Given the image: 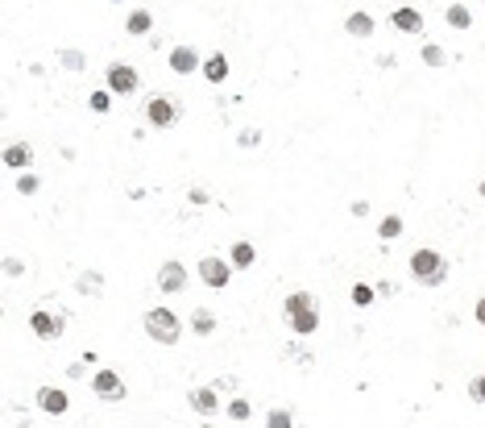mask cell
<instances>
[{
	"mask_svg": "<svg viewBox=\"0 0 485 428\" xmlns=\"http://www.w3.org/2000/svg\"><path fill=\"white\" fill-rule=\"evenodd\" d=\"M481 195H485V179H481Z\"/></svg>",
	"mask_w": 485,
	"mask_h": 428,
	"instance_id": "836d02e7",
	"label": "cell"
},
{
	"mask_svg": "<svg viewBox=\"0 0 485 428\" xmlns=\"http://www.w3.org/2000/svg\"><path fill=\"white\" fill-rule=\"evenodd\" d=\"M378 238H382V241H394V238H402V216H386V221L378 225Z\"/></svg>",
	"mask_w": 485,
	"mask_h": 428,
	"instance_id": "603a6c76",
	"label": "cell"
},
{
	"mask_svg": "<svg viewBox=\"0 0 485 428\" xmlns=\"http://www.w3.org/2000/svg\"><path fill=\"white\" fill-rule=\"evenodd\" d=\"M265 428H295V416H291L286 408H274V412L265 416Z\"/></svg>",
	"mask_w": 485,
	"mask_h": 428,
	"instance_id": "484cf974",
	"label": "cell"
},
{
	"mask_svg": "<svg viewBox=\"0 0 485 428\" xmlns=\"http://www.w3.org/2000/svg\"><path fill=\"white\" fill-rule=\"evenodd\" d=\"M419 58H423L427 67H444V63H448V54H444V46H436V42H427V46L419 50Z\"/></svg>",
	"mask_w": 485,
	"mask_h": 428,
	"instance_id": "cb8c5ba5",
	"label": "cell"
},
{
	"mask_svg": "<svg viewBox=\"0 0 485 428\" xmlns=\"http://www.w3.org/2000/svg\"><path fill=\"white\" fill-rule=\"evenodd\" d=\"M88 387H91V395H95V399H108V403H121V399H125V379H121L117 370H108V366H104V370H95Z\"/></svg>",
	"mask_w": 485,
	"mask_h": 428,
	"instance_id": "8992f818",
	"label": "cell"
},
{
	"mask_svg": "<svg viewBox=\"0 0 485 428\" xmlns=\"http://www.w3.org/2000/svg\"><path fill=\"white\" fill-rule=\"evenodd\" d=\"M345 30H349L353 38H373V30H378V25H373V17H369V13H361V8H357V13L345 17Z\"/></svg>",
	"mask_w": 485,
	"mask_h": 428,
	"instance_id": "2e32d148",
	"label": "cell"
},
{
	"mask_svg": "<svg viewBox=\"0 0 485 428\" xmlns=\"http://www.w3.org/2000/svg\"><path fill=\"white\" fill-rule=\"evenodd\" d=\"M125 30H129V34H137V38H141V34H150V30H154V13L133 8L129 17H125Z\"/></svg>",
	"mask_w": 485,
	"mask_h": 428,
	"instance_id": "ac0fdd59",
	"label": "cell"
},
{
	"mask_svg": "<svg viewBox=\"0 0 485 428\" xmlns=\"http://www.w3.org/2000/svg\"><path fill=\"white\" fill-rule=\"evenodd\" d=\"M232 271H237V266H232L228 258H220V254H208V258H199V279H204L208 287H216V291L232 283Z\"/></svg>",
	"mask_w": 485,
	"mask_h": 428,
	"instance_id": "52a82bcc",
	"label": "cell"
},
{
	"mask_svg": "<svg viewBox=\"0 0 485 428\" xmlns=\"http://www.w3.org/2000/svg\"><path fill=\"white\" fill-rule=\"evenodd\" d=\"M228 262H232L237 271H249V266L258 262V249H253V241H232V249H228Z\"/></svg>",
	"mask_w": 485,
	"mask_h": 428,
	"instance_id": "9a60e30c",
	"label": "cell"
},
{
	"mask_svg": "<svg viewBox=\"0 0 485 428\" xmlns=\"http://www.w3.org/2000/svg\"><path fill=\"white\" fill-rule=\"evenodd\" d=\"M29 329L42 337V341H54V337L67 333V312H50V308H38V312H29Z\"/></svg>",
	"mask_w": 485,
	"mask_h": 428,
	"instance_id": "ba28073f",
	"label": "cell"
},
{
	"mask_svg": "<svg viewBox=\"0 0 485 428\" xmlns=\"http://www.w3.org/2000/svg\"><path fill=\"white\" fill-rule=\"evenodd\" d=\"M469 399H473V403H485V375H473V379H469Z\"/></svg>",
	"mask_w": 485,
	"mask_h": 428,
	"instance_id": "f1b7e54d",
	"label": "cell"
},
{
	"mask_svg": "<svg viewBox=\"0 0 485 428\" xmlns=\"http://www.w3.org/2000/svg\"><path fill=\"white\" fill-rule=\"evenodd\" d=\"M75 287H79L84 295H100V291H104V275H100V271H84V275L75 279Z\"/></svg>",
	"mask_w": 485,
	"mask_h": 428,
	"instance_id": "44dd1931",
	"label": "cell"
},
{
	"mask_svg": "<svg viewBox=\"0 0 485 428\" xmlns=\"http://www.w3.org/2000/svg\"><path fill=\"white\" fill-rule=\"evenodd\" d=\"M411 275H415V283H423V287H440L448 279V258L440 249H415L411 254Z\"/></svg>",
	"mask_w": 485,
	"mask_h": 428,
	"instance_id": "7a4b0ae2",
	"label": "cell"
},
{
	"mask_svg": "<svg viewBox=\"0 0 485 428\" xmlns=\"http://www.w3.org/2000/svg\"><path fill=\"white\" fill-rule=\"evenodd\" d=\"M38 408H42L46 416H67L71 412V395L62 387H42L38 391Z\"/></svg>",
	"mask_w": 485,
	"mask_h": 428,
	"instance_id": "9c48e42d",
	"label": "cell"
},
{
	"mask_svg": "<svg viewBox=\"0 0 485 428\" xmlns=\"http://www.w3.org/2000/svg\"><path fill=\"white\" fill-rule=\"evenodd\" d=\"M104 84H108L112 96H133L141 88V75H137V67H129V63H112V67L104 71Z\"/></svg>",
	"mask_w": 485,
	"mask_h": 428,
	"instance_id": "5b68a950",
	"label": "cell"
},
{
	"mask_svg": "<svg viewBox=\"0 0 485 428\" xmlns=\"http://www.w3.org/2000/svg\"><path fill=\"white\" fill-rule=\"evenodd\" d=\"M145 121L154 125V129H175L178 125V104L171 96H150L145 100Z\"/></svg>",
	"mask_w": 485,
	"mask_h": 428,
	"instance_id": "277c9868",
	"label": "cell"
},
{
	"mask_svg": "<svg viewBox=\"0 0 485 428\" xmlns=\"http://www.w3.org/2000/svg\"><path fill=\"white\" fill-rule=\"evenodd\" d=\"M145 333L150 341H158V345H178V337H182V325H178V316L171 308H150L145 312Z\"/></svg>",
	"mask_w": 485,
	"mask_h": 428,
	"instance_id": "3957f363",
	"label": "cell"
},
{
	"mask_svg": "<svg viewBox=\"0 0 485 428\" xmlns=\"http://www.w3.org/2000/svg\"><path fill=\"white\" fill-rule=\"evenodd\" d=\"M62 67L79 71V67H84V54H79V50H62Z\"/></svg>",
	"mask_w": 485,
	"mask_h": 428,
	"instance_id": "f546056e",
	"label": "cell"
},
{
	"mask_svg": "<svg viewBox=\"0 0 485 428\" xmlns=\"http://www.w3.org/2000/svg\"><path fill=\"white\" fill-rule=\"evenodd\" d=\"M282 312H286L291 333L311 337L315 329H319V312H315V299H311L307 291H291V295H286V304H282Z\"/></svg>",
	"mask_w": 485,
	"mask_h": 428,
	"instance_id": "6da1fadb",
	"label": "cell"
},
{
	"mask_svg": "<svg viewBox=\"0 0 485 428\" xmlns=\"http://www.w3.org/2000/svg\"><path fill=\"white\" fill-rule=\"evenodd\" d=\"M390 21H394V30H402V34H423V13H419V8H411V4L394 8V13H390Z\"/></svg>",
	"mask_w": 485,
	"mask_h": 428,
	"instance_id": "4fadbf2b",
	"label": "cell"
},
{
	"mask_svg": "<svg viewBox=\"0 0 485 428\" xmlns=\"http://www.w3.org/2000/svg\"><path fill=\"white\" fill-rule=\"evenodd\" d=\"M29 162H34V145L29 142H13L4 150V167H13V171H29Z\"/></svg>",
	"mask_w": 485,
	"mask_h": 428,
	"instance_id": "5bb4252c",
	"label": "cell"
},
{
	"mask_svg": "<svg viewBox=\"0 0 485 428\" xmlns=\"http://www.w3.org/2000/svg\"><path fill=\"white\" fill-rule=\"evenodd\" d=\"M473 316H477V325H481V329H485V295H481V299H477V304H473Z\"/></svg>",
	"mask_w": 485,
	"mask_h": 428,
	"instance_id": "1f68e13d",
	"label": "cell"
},
{
	"mask_svg": "<svg viewBox=\"0 0 485 428\" xmlns=\"http://www.w3.org/2000/svg\"><path fill=\"white\" fill-rule=\"evenodd\" d=\"M112 4H125V0H112Z\"/></svg>",
	"mask_w": 485,
	"mask_h": 428,
	"instance_id": "e575fe53",
	"label": "cell"
},
{
	"mask_svg": "<svg viewBox=\"0 0 485 428\" xmlns=\"http://www.w3.org/2000/svg\"><path fill=\"white\" fill-rule=\"evenodd\" d=\"M349 295H353V304H357V308H369V304L378 299V287H369V283H357L353 291H349Z\"/></svg>",
	"mask_w": 485,
	"mask_h": 428,
	"instance_id": "7402d4cb",
	"label": "cell"
},
{
	"mask_svg": "<svg viewBox=\"0 0 485 428\" xmlns=\"http://www.w3.org/2000/svg\"><path fill=\"white\" fill-rule=\"evenodd\" d=\"M228 416H232L237 424H241V420H249V416H253V408H249V399H232V403H228Z\"/></svg>",
	"mask_w": 485,
	"mask_h": 428,
	"instance_id": "4316f807",
	"label": "cell"
},
{
	"mask_svg": "<svg viewBox=\"0 0 485 428\" xmlns=\"http://www.w3.org/2000/svg\"><path fill=\"white\" fill-rule=\"evenodd\" d=\"M191 204H208V191H204V188H191Z\"/></svg>",
	"mask_w": 485,
	"mask_h": 428,
	"instance_id": "d6a6232c",
	"label": "cell"
},
{
	"mask_svg": "<svg viewBox=\"0 0 485 428\" xmlns=\"http://www.w3.org/2000/svg\"><path fill=\"white\" fill-rule=\"evenodd\" d=\"M187 399H191V408H195L199 416H216V408H220V391H216V387H195Z\"/></svg>",
	"mask_w": 485,
	"mask_h": 428,
	"instance_id": "7c38bea8",
	"label": "cell"
},
{
	"mask_svg": "<svg viewBox=\"0 0 485 428\" xmlns=\"http://www.w3.org/2000/svg\"><path fill=\"white\" fill-rule=\"evenodd\" d=\"M171 71H175V75H195V71H204L199 50L195 46H175L171 50Z\"/></svg>",
	"mask_w": 485,
	"mask_h": 428,
	"instance_id": "8fae6325",
	"label": "cell"
},
{
	"mask_svg": "<svg viewBox=\"0 0 485 428\" xmlns=\"http://www.w3.org/2000/svg\"><path fill=\"white\" fill-rule=\"evenodd\" d=\"M158 287H162L166 295H178V291L187 287V266H182V262H162V266H158Z\"/></svg>",
	"mask_w": 485,
	"mask_h": 428,
	"instance_id": "30bf717a",
	"label": "cell"
},
{
	"mask_svg": "<svg viewBox=\"0 0 485 428\" xmlns=\"http://www.w3.org/2000/svg\"><path fill=\"white\" fill-rule=\"evenodd\" d=\"M88 104H91V112H108V108H112V92H108V88H95V92L88 96Z\"/></svg>",
	"mask_w": 485,
	"mask_h": 428,
	"instance_id": "d4e9b609",
	"label": "cell"
},
{
	"mask_svg": "<svg viewBox=\"0 0 485 428\" xmlns=\"http://www.w3.org/2000/svg\"><path fill=\"white\" fill-rule=\"evenodd\" d=\"M191 329H195V337H212L216 333V316H212L208 308H195V312H191Z\"/></svg>",
	"mask_w": 485,
	"mask_h": 428,
	"instance_id": "d6986e66",
	"label": "cell"
},
{
	"mask_svg": "<svg viewBox=\"0 0 485 428\" xmlns=\"http://www.w3.org/2000/svg\"><path fill=\"white\" fill-rule=\"evenodd\" d=\"M4 275H8V279L21 275V262H17V258H4Z\"/></svg>",
	"mask_w": 485,
	"mask_h": 428,
	"instance_id": "4dcf8cb0",
	"label": "cell"
},
{
	"mask_svg": "<svg viewBox=\"0 0 485 428\" xmlns=\"http://www.w3.org/2000/svg\"><path fill=\"white\" fill-rule=\"evenodd\" d=\"M204 79H208V84H224V79H228V58H224V54L204 58Z\"/></svg>",
	"mask_w": 485,
	"mask_h": 428,
	"instance_id": "e0dca14e",
	"label": "cell"
},
{
	"mask_svg": "<svg viewBox=\"0 0 485 428\" xmlns=\"http://www.w3.org/2000/svg\"><path fill=\"white\" fill-rule=\"evenodd\" d=\"M38 188H42V179H38L34 171H25V175L17 179V191H21V195H34V191H38Z\"/></svg>",
	"mask_w": 485,
	"mask_h": 428,
	"instance_id": "83f0119b",
	"label": "cell"
},
{
	"mask_svg": "<svg viewBox=\"0 0 485 428\" xmlns=\"http://www.w3.org/2000/svg\"><path fill=\"white\" fill-rule=\"evenodd\" d=\"M444 21H448L452 30H469V25H473V13H469L465 4H448V13H444Z\"/></svg>",
	"mask_w": 485,
	"mask_h": 428,
	"instance_id": "ffe728a7",
	"label": "cell"
}]
</instances>
